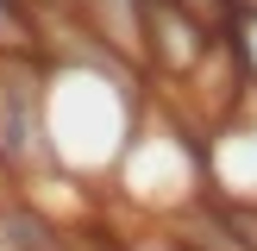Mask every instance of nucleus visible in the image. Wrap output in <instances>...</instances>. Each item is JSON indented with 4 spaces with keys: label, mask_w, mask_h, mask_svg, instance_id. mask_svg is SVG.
Instances as JSON below:
<instances>
[{
    "label": "nucleus",
    "mask_w": 257,
    "mask_h": 251,
    "mask_svg": "<svg viewBox=\"0 0 257 251\" xmlns=\"http://www.w3.org/2000/svg\"><path fill=\"white\" fill-rule=\"evenodd\" d=\"M44 88H50V69L38 50H0V170L50 163Z\"/></svg>",
    "instance_id": "1"
},
{
    "label": "nucleus",
    "mask_w": 257,
    "mask_h": 251,
    "mask_svg": "<svg viewBox=\"0 0 257 251\" xmlns=\"http://www.w3.org/2000/svg\"><path fill=\"white\" fill-rule=\"evenodd\" d=\"M0 50H32V13H25V0H0Z\"/></svg>",
    "instance_id": "2"
},
{
    "label": "nucleus",
    "mask_w": 257,
    "mask_h": 251,
    "mask_svg": "<svg viewBox=\"0 0 257 251\" xmlns=\"http://www.w3.org/2000/svg\"><path fill=\"white\" fill-rule=\"evenodd\" d=\"M238 57H245V75L257 82V13H245V25H238Z\"/></svg>",
    "instance_id": "3"
}]
</instances>
